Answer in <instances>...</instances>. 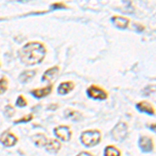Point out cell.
<instances>
[{
    "label": "cell",
    "instance_id": "30bf717a",
    "mask_svg": "<svg viewBox=\"0 0 156 156\" xmlns=\"http://www.w3.org/2000/svg\"><path fill=\"white\" fill-rule=\"evenodd\" d=\"M112 22L115 27L120 29H126L129 25V20L122 16H114L112 18Z\"/></svg>",
    "mask_w": 156,
    "mask_h": 156
},
{
    "label": "cell",
    "instance_id": "e0dca14e",
    "mask_svg": "<svg viewBox=\"0 0 156 156\" xmlns=\"http://www.w3.org/2000/svg\"><path fill=\"white\" fill-rule=\"evenodd\" d=\"M104 156H121V151L115 146H107L104 149Z\"/></svg>",
    "mask_w": 156,
    "mask_h": 156
},
{
    "label": "cell",
    "instance_id": "3957f363",
    "mask_svg": "<svg viewBox=\"0 0 156 156\" xmlns=\"http://www.w3.org/2000/svg\"><path fill=\"white\" fill-rule=\"evenodd\" d=\"M112 136L117 142H122L126 138L128 134V127L124 122L118 123L112 130Z\"/></svg>",
    "mask_w": 156,
    "mask_h": 156
},
{
    "label": "cell",
    "instance_id": "603a6c76",
    "mask_svg": "<svg viewBox=\"0 0 156 156\" xmlns=\"http://www.w3.org/2000/svg\"><path fill=\"white\" fill-rule=\"evenodd\" d=\"M77 156H93V155L89 152H84V151H82V152H80Z\"/></svg>",
    "mask_w": 156,
    "mask_h": 156
},
{
    "label": "cell",
    "instance_id": "52a82bcc",
    "mask_svg": "<svg viewBox=\"0 0 156 156\" xmlns=\"http://www.w3.org/2000/svg\"><path fill=\"white\" fill-rule=\"evenodd\" d=\"M138 146L144 153H150L154 150V143L149 136H140L138 140Z\"/></svg>",
    "mask_w": 156,
    "mask_h": 156
},
{
    "label": "cell",
    "instance_id": "5b68a950",
    "mask_svg": "<svg viewBox=\"0 0 156 156\" xmlns=\"http://www.w3.org/2000/svg\"><path fill=\"white\" fill-rule=\"evenodd\" d=\"M54 135L60 140L64 142H69L72 136V131L69 126L66 125H62V126H57L54 128Z\"/></svg>",
    "mask_w": 156,
    "mask_h": 156
},
{
    "label": "cell",
    "instance_id": "2e32d148",
    "mask_svg": "<svg viewBox=\"0 0 156 156\" xmlns=\"http://www.w3.org/2000/svg\"><path fill=\"white\" fill-rule=\"evenodd\" d=\"M47 140H47L46 135L42 134V133H37V134L32 136V142L34 143V145H36L37 147H45Z\"/></svg>",
    "mask_w": 156,
    "mask_h": 156
},
{
    "label": "cell",
    "instance_id": "8992f818",
    "mask_svg": "<svg viewBox=\"0 0 156 156\" xmlns=\"http://www.w3.org/2000/svg\"><path fill=\"white\" fill-rule=\"evenodd\" d=\"M17 142H18L17 136L9 130L4 131L0 136V143H2V145H4L5 147H12L17 144Z\"/></svg>",
    "mask_w": 156,
    "mask_h": 156
},
{
    "label": "cell",
    "instance_id": "5bb4252c",
    "mask_svg": "<svg viewBox=\"0 0 156 156\" xmlns=\"http://www.w3.org/2000/svg\"><path fill=\"white\" fill-rule=\"evenodd\" d=\"M36 75H37L36 70H26V71H23L20 74L19 80L22 83H27V82L31 81L32 78L36 76Z\"/></svg>",
    "mask_w": 156,
    "mask_h": 156
},
{
    "label": "cell",
    "instance_id": "d6986e66",
    "mask_svg": "<svg viewBox=\"0 0 156 156\" xmlns=\"http://www.w3.org/2000/svg\"><path fill=\"white\" fill-rule=\"evenodd\" d=\"M14 115H15V108L9 104L6 105L5 108H4V115L6 118H12Z\"/></svg>",
    "mask_w": 156,
    "mask_h": 156
},
{
    "label": "cell",
    "instance_id": "7402d4cb",
    "mask_svg": "<svg viewBox=\"0 0 156 156\" xmlns=\"http://www.w3.org/2000/svg\"><path fill=\"white\" fill-rule=\"evenodd\" d=\"M52 9H67V6L62 3H55L51 6Z\"/></svg>",
    "mask_w": 156,
    "mask_h": 156
},
{
    "label": "cell",
    "instance_id": "7c38bea8",
    "mask_svg": "<svg viewBox=\"0 0 156 156\" xmlns=\"http://www.w3.org/2000/svg\"><path fill=\"white\" fill-rule=\"evenodd\" d=\"M45 148H46L47 152L49 153H57L62 148V145L56 140H48L45 145Z\"/></svg>",
    "mask_w": 156,
    "mask_h": 156
},
{
    "label": "cell",
    "instance_id": "9a60e30c",
    "mask_svg": "<svg viewBox=\"0 0 156 156\" xmlns=\"http://www.w3.org/2000/svg\"><path fill=\"white\" fill-rule=\"evenodd\" d=\"M65 117H66L67 119L72 120V121H80L82 119V115L80 114L79 112L71 109V108H69V109H67L66 112H65Z\"/></svg>",
    "mask_w": 156,
    "mask_h": 156
},
{
    "label": "cell",
    "instance_id": "4fadbf2b",
    "mask_svg": "<svg viewBox=\"0 0 156 156\" xmlns=\"http://www.w3.org/2000/svg\"><path fill=\"white\" fill-rule=\"evenodd\" d=\"M74 87H75V84H74V82H72V81L62 82V83L59 84L58 89H57V93H58L59 95H67L74 90Z\"/></svg>",
    "mask_w": 156,
    "mask_h": 156
},
{
    "label": "cell",
    "instance_id": "ac0fdd59",
    "mask_svg": "<svg viewBox=\"0 0 156 156\" xmlns=\"http://www.w3.org/2000/svg\"><path fill=\"white\" fill-rule=\"evenodd\" d=\"M7 90V79L5 77H2L0 79V95L4 94Z\"/></svg>",
    "mask_w": 156,
    "mask_h": 156
},
{
    "label": "cell",
    "instance_id": "ba28073f",
    "mask_svg": "<svg viewBox=\"0 0 156 156\" xmlns=\"http://www.w3.org/2000/svg\"><path fill=\"white\" fill-rule=\"evenodd\" d=\"M52 90H53V87H52L51 84H49L45 87H42V89L32 90L31 92H30V94H31L34 97L37 98V99H41V98H44V97H46L51 94Z\"/></svg>",
    "mask_w": 156,
    "mask_h": 156
},
{
    "label": "cell",
    "instance_id": "cb8c5ba5",
    "mask_svg": "<svg viewBox=\"0 0 156 156\" xmlns=\"http://www.w3.org/2000/svg\"><path fill=\"white\" fill-rule=\"evenodd\" d=\"M58 107L56 104H54V105H49L48 106V109H52V110H54V109H56V108Z\"/></svg>",
    "mask_w": 156,
    "mask_h": 156
},
{
    "label": "cell",
    "instance_id": "8fae6325",
    "mask_svg": "<svg viewBox=\"0 0 156 156\" xmlns=\"http://www.w3.org/2000/svg\"><path fill=\"white\" fill-rule=\"evenodd\" d=\"M59 72V67L58 66H54L52 68H49L46 72L43 74L42 76V81H51L52 79H54L56 77V75Z\"/></svg>",
    "mask_w": 156,
    "mask_h": 156
},
{
    "label": "cell",
    "instance_id": "6da1fadb",
    "mask_svg": "<svg viewBox=\"0 0 156 156\" xmlns=\"http://www.w3.org/2000/svg\"><path fill=\"white\" fill-rule=\"evenodd\" d=\"M19 58L26 66L40 64L46 56V48L40 42H29L25 44L18 52Z\"/></svg>",
    "mask_w": 156,
    "mask_h": 156
},
{
    "label": "cell",
    "instance_id": "ffe728a7",
    "mask_svg": "<svg viewBox=\"0 0 156 156\" xmlns=\"http://www.w3.org/2000/svg\"><path fill=\"white\" fill-rule=\"evenodd\" d=\"M32 119H34V115L29 114V115H25V117H23V118H21V119L15 121L14 123H15V124H20V123H27V122H30V121H31Z\"/></svg>",
    "mask_w": 156,
    "mask_h": 156
},
{
    "label": "cell",
    "instance_id": "9c48e42d",
    "mask_svg": "<svg viewBox=\"0 0 156 156\" xmlns=\"http://www.w3.org/2000/svg\"><path fill=\"white\" fill-rule=\"evenodd\" d=\"M136 109L140 112H145L150 115H155V108L152 106V104L148 101H140L136 104Z\"/></svg>",
    "mask_w": 156,
    "mask_h": 156
},
{
    "label": "cell",
    "instance_id": "277c9868",
    "mask_svg": "<svg viewBox=\"0 0 156 156\" xmlns=\"http://www.w3.org/2000/svg\"><path fill=\"white\" fill-rule=\"evenodd\" d=\"M87 95L95 100H105L107 99V93L98 85H90L87 90Z\"/></svg>",
    "mask_w": 156,
    "mask_h": 156
},
{
    "label": "cell",
    "instance_id": "44dd1931",
    "mask_svg": "<svg viewBox=\"0 0 156 156\" xmlns=\"http://www.w3.org/2000/svg\"><path fill=\"white\" fill-rule=\"evenodd\" d=\"M16 105L17 106H19V107H25L27 105V101H26V99L22 96H19L18 97V99H17V101H16Z\"/></svg>",
    "mask_w": 156,
    "mask_h": 156
},
{
    "label": "cell",
    "instance_id": "7a4b0ae2",
    "mask_svg": "<svg viewBox=\"0 0 156 156\" xmlns=\"http://www.w3.org/2000/svg\"><path fill=\"white\" fill-rule=\"evenodd\" d=\"M80 140L85 147H94L101 140V132L99 130H87L81 133Z\"/></svg>",
    "mask_w": 156,
    "mask_h": 156
}]
</instances>
